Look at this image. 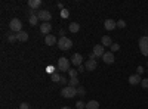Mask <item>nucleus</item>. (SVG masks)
<instances>
[{
	"label": "nucleus",
	"instance_id": "1",
	"mask_svg": "<svg viewBox=\"0 0 148 109\" xmlns=\"http://www.w3.org/2000/svg\"><path fill=\"white\" fill-rule=\"evenodd\" d=\"M71 60H68V58H59L58 59V64H56V68L58 71H62V72H68L71 68Z\"/></svg>",
	"mask_w": 148,
	"mask_h": 109
},
{
	"label": "nucleus",
	"instance_id": "2",
	"mask_svg": "<svg viewBox=\"0 0 148 109\" xmlns=\"http://www.w3.org/2000/svg\"><path fill=\"white\" fill-rule=\"evenodd\" d=\"M77 94V87H71V86H65L62 90H61V96L65 99H71Z\"/></svg>",
	"mask_w": 148,
	"mask_h": 109
},
{
	"label": "nucleus",
	"instance_id": "3",
	"mask_svg": "<svg viewBox=\"0 0 148 109\" xmlns=\"http://www.w3.org/2000/svg\"><path fill=\"white\" fill-rule=\"evenodd\" d=\"M58 47L61 50H70L71 47H73V41L68 39V37H59V40H58Z\"/></svg>",
	"mask_w": 148,
	"mask_h": 109
},
{
	"label": "nucleus",
	"instance_id": "4",
	"mask_svg": "<svg viewBox=\"0 0 148 109\" xmlns=\"http://www.w3.org/2000/svg\"><path fill=\"white\" fill-rule=\"evenodd\" d=\"M9 28H10V31H14V32H21L22 31V22L18 19V18H14V19H10V22H9Z\"/></svg>",
	"mask_w": 148,
	"mask_h": 109
},
{
	"label": "nucleus",
	"instance_id": "5",
	"mask_svg": "<svg viewBox=\"0 0 148 109\" xmlns=\"http://www.w3.org/2000/svg\"><path fill=\"white\" fill-rule=\"evenodd\" d=\"M139 50L144 56H148V35H142L139 39Z\"/></svg>",
	"mask_w": 148,
	"mask_h": 109
},
{
	"label": "nucleus",
	"instance_id": "6",
	"mask_svg": "<svg viewBox=\"0 0 148 109\" xmlns=\"http://www.w3.org/2000/svg\"><path fill=\"white\" fill-rule=\"evenodd\" d=\"M37 18H39L40 21H43V22H49L52 19V15H51V12H49V10L40 9V10H37Z\"/></svg>",
	"mask_w": 148,
	"mask_h": 109
},
{
	"label": "nucleus",
	"instance_id": "7",
	"mask_svg": "<svg viewBox=\"0 0 148 109\" xmlns=\"http://www.w3.org/2000/svg\"><path fill=\"white\" fill-rule=\"evenodd\" d=\"M92 53H93L96 58H102V56H104V53H105V52H104V46H102V44H95V46H93V52H92Z\"/></svg>",
	"mask_w": 148,
	"mask_h": 109
},
{
	"label": "nucleus",
	"instance_id": "8",
	"mask_svg": "<svg viewBox=\"0 0 148 109\" xmlns=\"http://www.w3.org/2000/svg\"><path fill=\"white\" fill-rule=\"evenodd\" d=\"M71 65H76V66H80L82 65V60H83V56L80 55V53H74L73 56H71Z\"/></svg>",
	"mask_w": 148,
	"mask_h": 109
},
{
	"label": "nucleus",
	"instance_id": "9",
	"mask_svg": "<svg viewBox=\"0 0 148 109\" xmlns=\"http://www.w3.org/2000/svg\"><path fill=\"white\" fill-rule=\"evenodd\" d=\"M51 31H52V25H51L49 22H43V24H40V32H42V34L49 35V34H51Z\"/></svg>",
	"mask_w": 148,
	"mask_h": 109
},
{
	"label": "nucleus",
	"instance_id": "10",
	"mask_svg": "<svg viewBox=\"0 0 148 109\" xmlns=\"http://www.w3.org/2000/svg\"><path fill=\"white\" fill-rule=\"evenodd\" d=\"M116 27H117V22L116 21H113V19H105L104 21V28L107 31H113Z\"/></svg>",
	"mask_w": 148,
	"mask_h": 109
},
{
	"label": "nucleus",
	"instance_id": "11",
	"mask_svg": "<svg viewBox=\"0 0 148 109\" xmlns=\"http://www.w3.org/2000/svg\"><path fill=\"white\" fill-rule=\"evenodd\" d=\"M102 60H104L105 64H108V65L114 64V53L113 52H105L104 56H102Z\"/></svg>",
	"mask_w": 148,
	"mask_h": 109
},
{
	"label": "nucleus",
	"instance_id": "12",
	"mask_svg": "<svg viewBox=\"0 0 148 109\" xmlns=\"http://www.w3.org/2000/svg\"><path fill=\"white\" fill-rule=\"evenodd\" d=\"M84 66H86V71H95L98 64H96L95 59H88V62L84 64Z\"/></svg>",
	"mask_w": 148,
	"mask_h": 109
},
{
	"label": "nucleus",
	"instance_id": "13",
	"mask_svg": "<svg viewBox=\"0 0 148 109\" xmlns=\"http://www.w3.org/2000/svg\"><path fill=\"white\" fill-rule=\"evenodd\" d=\"M141 81H142V78H141V75H138V74H135V75H130V77H129V84H132V86L141 84Z\"/></svg>",
	"mask_w": 148,
	"mask_h": 109
},
{
	"label": "nucleus",
	"instance_id": "14",
	"mask_svg": "<svg viewBox=\"0 0 148 109\" xmlns=\"http://www.w3.org/2000/svg\"><path fill=\"white\" fill-rule=\"evenodd\" d=\"M45 43L47 44V46H53V44H58V41H56V37L55 35H45Z\"/></svg>",
	"mask_w": 148,
	"mask_h": 109
},
{
	"label": "nucleus",
	"instance_id": "15",
	"mask_svg": "<svg viewBox=\"0 0 148 109\" xmlns=\"http://www.w3.org/2000/svg\"><path fill=\"white\" fill-rule=\"evenodd\" d=\"M42 6V0H28V7L36 10V9H39Z\"/></svg>",
	"mask_w": 148,
	"mask_h": 109
},
{
	"label": "nucleus",
	"instance_id": "16",
	"mask_svg": "<svg viewBox=\"0 0 148 109\" xmlns=\"http://www.w3.org/2000/svg\"><path fill=\"white\" fill-rule=\"evenodd\" d=\"M101 44L104 47H111V44H113V40H111L110 35H104V37L101 39Z\"/></svg>",
	"mask_w": 148,
	"mask_h": 109
},
{
	"label": "nucleus",
	"instance_id": "17",
	"mask_svg": "<svg viewBox=\"0 0 148 109\" xmlns=\"http://www.w3.org/2000/svg\"><path fill=\"white\" fill-rule=\"evenodd\" d=\"M84 109H99V102L98 100H90V102L86 103Z\"/></svg>",
	"mask_w": 148,
	"mask_h": 109
},
{
	"label": "nucleus",
	"instance_id": "18",
	"mask_svg": "<svg viewBox=\"0 0 148 109\" xmlns=\"http://www.w3.org/2000/svg\"><path fill=\"white\" fill-rule=\"evenodd\" d=\"M6 39H8V41H9V43H15V41H18L16 32H14V31L8 32V34H6Z\"/></svg>",
	"mask_w": 148,
	"mask_h": 109
},
{
	"label": "nucleus",
	"instance_id": "19",
	"mask_svg": "<svg viewBox=\"0 0 148 109\" xmlns=\"http://www.w3.org/2000/svg\"><path fill=\"white\" fill-rule=\"evenodd\" d=\"M79 30H80V24H77V22H71L68 25V31L70 32H79Z\"/></svg>",
	"mask_w": 148,
	"mask_h": 109
},
{
	"label": "nucleus",
	"instance_id": "20",
	"mask_svg": "<svg viewBox=\"0 0 148 109\" xmlns=\"http://www.w3.org/2000/svg\"><path fill=\"white\" fill-rule=\"evenodd\" d=\"M16 37H18V41H27L28 40V32L27 31H21L16 34Z\"/></svg>",
	"mask_w": 148,
	"mask_h": 109
},
{
	"label": "nucleus",
	"instance_id": "21",
	"mask_svg": "<svg viewBox=\"0 0 148 109\" xmlns=\"http://www.w3.org/2000/svg\"><path fill=\"white\" fill-rule=\"evenodd\" d=\"M40 19L37 18V14H34V15H30L28 16V22H30V25L31 27H34V25H37V22H39Z\"/></svg>",
	"mask_w": 148,
	"mask_h": 109
},
{
	"label": "nucleus",
	"instance_id": "22",
	"mask_svg": "<svg viewBox=\"0 0 148 109\" xmlns=\"http://www.w3.org/2000/svg\"><path fill=\"white\" fill-rule=\"evenodd\" d=\"M79 84H80L79 78H70V81H68V86H71V87H77Z\"/></svg>",
	"mask_w": 148,
	"mask_h": 109
},
{
	"label": "nucleus",
	"instance_id": "23",
	"mask_svg": "<svg viewBox=\"0 0 148 109\" xmlns=\"http://www.w3.org/2000/svg\"><path fill=\"white\" fill-rule=\"evenodd\" d=\"M51 78H52V81H53V83H61V75H59V74H56V72H53V74L51 75Z\"/></svg>",
	"mask_w": 148,
	"mask_h": 109
},
{
	"label": "nucleus",
	"instance_id": "24",
	"mask_svg": "<svg viewBox=\"0 0 148 109\" xmlns=\"http://www.w3.org/2000/svg\"><path fill=\"white\" fill-rule=\"evenodd\" d=\"M68 74H70V78H77L79 71H77V69H70V71H68Z\"/></svg>",
	"mask_w": 148,
	"mask_h": 109
},
{
	"label": "nucleus",
	"instance_id": "25",
	"mask_svg": "<svg viewBox=\"0 0 148 109\" xmlns=\"http://www.w3.org/2000/svg\"><path fill=\"white\" fill-rule=\"evenodd\" d=\"M110 49H111V52H119L120 50V44H117V43H113V44H111V47H110Z\"/></svg>",
	"mask_w": 148,
	"mask_h": 109
},
{
	"label": "nucleus",
	"instance_id": "26",
	"mask_svg": "<svg viewBox=\"0 0 148 109\" xmlns=\"http://www.w3.org/2000/svg\"><path fill=\"white\" fill-rule=\"evenodd\" d=\"M77 94H79V96H84V94H86V89L82 87V86H79V87H77Z\"/></svg>",
	"mask_w": 148,
	"mask_h": 109
},
{
	"label": "nucleus",
	"instance_id": "27",
	"mask_svg": "<svg viewBox=\"0 0 148 109\" xmlns=\"http://www.w3.org/2000/svg\"><path fill=\"white\" fill-rule=\"evenodd\" d=\"M125 27H126V22L123 19H119L117 21V28H125Z\"/></svg>",
	"mask_w": 148,
	"mask_h": 109
},
{
	"label": "nucleus",
	"instance_id": "28",
	"mask_svg": "<svg viewBox=\"0 0 148 109\" xmlns=\"http://www.w3.org/2000/svg\"><path fill=\"white\" fill-rule=\"evenodd\" d=\"M76 108H77V109H84V108H86V103H83L82 100H79V102L76 103Z\"/></svg>",
	"mask_w": 148,
	"mask_h": 109
},
{
	"label": "nucleus",
	"instance_id": "29",
	"mask_svg": "<svg viewBox=\"0 0 148 109\" xmlns=\"http://www.w3.org/2000/svg\"><path fill=\"white\" fill-rule=\"evenodd\" d=\"M141 86H142L144 89H148V78H144V80L141 81Z\"/></svg>",
	"mask_w": 148,
	"mask_h": 109
},
{
	"label": "nucleus",
	"instance_id": "30",
	"mask_svg": "<svg viewBox=\"0 0 148 109\" xmlns=\"http://www.w3.org/2000/svg\"><path fill=\"white\" fill-rule=\"evenodd\" d=\"M19 109H30V105H28L27 102H22L21 106H19Z\"/></svg>",
	"mask_w": 148,
	"mask_h": 109
},
{
	"label": "nucleus",
	"instance_id": "31",
	"mask_svg": "<svg viewBox=\"0 0 148 109\" xmlns=\"http://www.w3.org/2000/svg\"><path fill=\"white\" fill-rule=\"evenodd\" d=\"M142 72H144V68H142V66H138V68H136V74H138V75H141Z\"/></svg>",
	"mask_w": 148,
	"mask_h": 109
},
{
	"label": "nucleus",
	"instance_id": "32",
	"mask_svg": "<svg viewBox=\"0 0 148 109\" xmlns=\"http://www.w3.org/2000/svg\"><path fill=\"white\" fill-rule=\"evenodd\" d=\"M61 12H62V16H64V18H67V16L70 15V12H68L67 9H64V10H61Z\"/></svg>",
	"mask_w": 148,
	"mask_h": 109
},
{
	"label": "nucleus",
	"instance_id": "33",
	"mask_svg": "<svg viewBox=\"0 0 148 109\" xmlns=\"http://www.w3.org/2000/svg\"><path fill=\"white\" fill-rule=\"evenodd\" d=\"M77 71H79V72H83V71H86V66H84V65H80V66L77 68Z\"/></svg>",
	"mask_w": 148,
	"mask_h": 109
},
{
	"label": "nucleus",
	"instance_id": "34",
	"mask_svg": "<svg viewBox=\"0 0 148 109\" xmlns=\"http://www.w3.org/2000/svg\"><path fill=\"white\" fill-rule=\"evenodd\" d=\"M67 83H68V80L65 77H61V84H67Z\"/></svg>",
	"mask_w": 148,
	"mask_h": 109
},
{
	"label": "nucleus",
	"instance_id": "35",
	"mask_svg": "<svg viewBox=\"0 0 148 109\" xmlns=\"http://www.w3.org/2000/svg\"><path fill=\"white\" fill-rule=\"evenodd\" d=\"M56 6H58V7H59V9H61V10H64V5H62V3H58V5H56Z\"/></svg>",
	"mask_w": 148,
	"mask_h": 109
},
{
	"label": "nucleus",
	"instance_id": "36",
	"mask_svg": "<svg viewBox=\"0 0 148 109\" xmlns=\"http://www.w3.org/2000/svg\"><path fill=\"white\" fill-rule=\"evenodd\" d=\"M89 59H95V60H96V56H95L93 53H90V55H89Z\"/></svg>",
	"mask_w": 148,
	"mask_h": 109
},
{
	"label": "nucleus",
	"instance_id": "37",
	"mask_svg": "<svg viewBox=\"0 0 148 109\" xmlns=\"http://www.w3.org/2000/svg\"><path fill=\"white\" fill-rule=\"evenodd\" d=\"M64 34H65V31H64V30H61V31H59V35H61V37H64Z\"/></svg>",
	"mask_w": 148,
	"mask_h": 109
},
{
	"label": "nucleus",
	"instance_id": "38",
	"mask_svg": "<svg viewBox=\"0 0 148 109\" xmlns=\"http://www.w3.org/2000/svg\"><path fill=\"white\" fill-rule=\"evenodd\" d=\"M61 109H71V108H68V106H64V108H61Z\"/></svg>",
	"mask_w": 148,
	"mask_h": 109
}]
</instances>
